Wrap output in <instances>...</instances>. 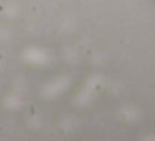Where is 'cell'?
I'll use <instances>...</instances> for the list:
<instances>
[]
</instances>
